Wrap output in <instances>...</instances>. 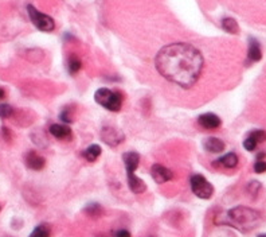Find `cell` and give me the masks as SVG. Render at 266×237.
Segmentation results:
<instances>
[{
	"label": "cell",
	"mask_w": 266,
	"mask_h": 237,
	"mask_svg": "<svg viewBox=\"0 0 266 237\" xmlns=\"http://www.w3.org/2000/svg\"><path fill=\"white\" fill-rule=\"evenodd\" d=\"M122 161H124L126 173H128V177H129V175L135 174V170L139 167L140 155L137 154L136 151H129V152H125V154L122 155Z\"/></svg>",
	"instance_id": "9"
},
{
	"label": "cell",
	"mask_w": 266,
	"mask_h": 237,
	"mask_svg": "<svg viewBox=\"0 0 266 237\" xmlns=\"http://www.w3.org/2000/svg\"><path fill=\"white\" fill-rule=\"evenodd\" d=\"M128 186H129V189L132 190L135 194H141L147 190V186H145L144 181L140 179L139 177H136L135 174L128 177Z\"/></svg>",
	"instance_id": "14"
},
{
	"label": "cell",
	"mask_w": 266,
	"mask_h": 237,
	"mask_svg": "<svg viewBox=\"0 0 266 237\" xmlns=\"http://www.w3.org/2000/svg\"><path fill=\"white\" fill-rule=\"evenodd\" d=\"M12 113H14V109H12L11 105H8V104H0V118L11 117Z\"/></svg>",
	"instance_id": "22"
},
{
	"label": "cell",
	"mask_w": 266,
	"mask_h": 237,
	"mask_svg": "<svg viewBox=\"0 0 266 237\" xmlns=\"http://www.w3.org/2000/svg\"><path fill=\"white\" fill-rule=\"evenodd\" d=\"M257 144H258V143L255 142L253 138H250V136H247V138L245 139V142H243V147H245V150L247 151H254Z\"/></svg>",
	"instance_id": "24"
},
{
	"label": "cell",
	"mask_w": 266,
	"mask_h": 237,
	"mask_svg": "<svg viewBox=\"0 0 266 237\" xmlns=\"http://www.w3.org/2000/svg\"><path fill=\"white\" fill-rule=\"evenodd\" d=\"M247 57L251 62H258L259 59L262 58V50L259 46V42L255 38L250 36L249 38V52H247Z\"/></svg>",
	"instance_id": "11"
},
{
	"label": "cell",
	"mask_w": 266,
	"mask_h": 237,
	"mask_svg": "<svg viewBox=\"0 0 266 237\" xmlns=\"http://www.w3.org/2000/svg\"><path fill=\"white\" fill-rule=\"evenodd\" d=\"M114 237H130V233L128 232V230L121 229V230H117V232H116Z\"/></svg>",
	"instance_id": "27"
},
{
	"label": "cell",
	"mask_w": 266,
	"mask_h": 237,
	"mask_svg": "<svg viewBox=\"0 0 266 237\" xmlns=\"http://www.w3.org/2000/svg\"><path fill=\"white\" fill-rule=\"evenodd\" d=\"M27 12L28 15H30V19H31V22L34 23V26H35L38 30H40V31H45V32H49V31H53L55 27V23L54 20H53V18H50L49 15H46V14H42L40 11H38L34 6H27Z\"/></svg>",
	"instance_id": "5"
},
{
	"label": "cell",
	"mask_w": 266,
	"mask_h": 237,
	"mask_svg": "<svg viewBox=\"0 0 266 237\" xmlns=\"http://www.w3.org/2000/svg\"><path fill=\"white\" fill-rule=\"evenodd\" d=\"M250 138H253L257 143H263L266 140V132L263 130H254L249 134Z\"/></svg>",
	"instance_id": "21"
},
{
	"label": "cell",
	"mask_w": 266,
	"mask_h": 237,
	"mask_svg": "<svg viewBox=\"0 0 266 237\" xmlns=\"http://www.w3.org/2000/svg\"><path fill=\"white\" fill-rule=\"evenodd\" d=\"M49 131H50V134L57 139L71 138V130L67 126H63V124H53Z\"/></svg>",
	"instance_id": "12"
},
{
	"label": "cell",
	"mask_w": 266,
	"mask_h": 237,
	"mask_svg": "<svg viewBox=\"0 0 266 237\" xmlns=\"http://www.w3.org/2000/svg\"><path fill=\"white\" fill-rule=\"evenodd\" d=\"M157 71L179 87L191 88L203 69L202 53L192 45L176 42L164 46L155 59Z\"/></svg>",
	"instance_id": "1"
},
{
	"label": "cell",
	"mask_w": 266,
	"mask_h": 237,
	"mask_svg": "<svg viewBox=\"0 0 266 237\" xmlns=\"http://www.w3.org/2000/svg\"><path fill=\"white\" fill-rule=\"evenodd\" d=\"M101 147L98 146V144H92V146H89L86 150H85L83 156H85L86 161H89V162H94V161L101 155Z\"/></svg>",
	"instance_id": "16"
},
{
	"label": "cell",
	"mask_w": 266,
	"mask_h": 237,
	"mask_svg": "<svg viewBox=\"0 0 266 237\" xmlns=\"http://www.w3.org/2000/svg\"><path fill=\"white\" fill-rule=\"evenodd\" d=\"M45 161L43 156H40L39 154H36L35 151H28L27 155H26V166L28 169H31L34 171H39L45 167Z\"/></svg>",
	"instance_id": "10"
},
{
	"label": "cell",
	"mask_w": 266,
	"mask_h": 237,
	"mask_svg": "<svg viewBox=\"0 0 266 237\" xmlns=\"http://www.w3.org/2000/svg\"><path fill=\"white\" fill-rule=\"evenodd\" d=\"M85 213L90 217L97 218L102 214V208L100 206V204H89V205L85 208Z\"/></svg>",
	"instance_id": "20"
},
{
	"label": "cell",
	"mask_w": 266,
	"mask_h": 237,
	"mask_svg": "<svg viewBox=\"0 0 266 237\" xmlns=\"http://www.w3.org/2000/svg\"><path fill=\"white\" fill-rule=\"evenodd\" d=\"M4 96H6V93H4V91L0 88V100L4 99Z\"/></svg>",
	"instance_id": "28"
},
{
	"label": "cell",
	"mask_w": 266,
	"mask_h": 237,
	"mask_svg": "<svg viewBox=\"0 0 266 237\" xmlns=\"http://www.w3.org/2000/svg\"><path fill=\"white\" fill-rule=\"evenodd\" d=\"M151 174H152L153 181L159 183V185L171 181L173 177L172 171L168 170L167 167L161 166V165H153L152 169H151Z\"/></svg>",
	"instance_id": "7"
},
{
	"label": "cell",
	"mask_w": 266,
	"mask_h": 237,
	"mask_svg": "<svg viewBox=\"0 0 266 237\" xmlns=\"http://www.w3.org/2000/svg\"><path fill=\"white\" fill-rule=\"evenodd\" d=\"M59 117H61V120L65 123H71L73 122V118H71V115L69 113V109H65V111L59 115Z\"/></svg>",
	"instance_id": "26"
},
{
	"label": "cell",
	"mask_w": 266,
	"mask_h": 237,
	"mask_svg": "<svg viewBox=\"0 0 266 237\" xmlns=\"http://www.w3.org/2000/svg\"><path fill=\"white\" fill-rule=\"evenodd\" d=\"M50 226L47 224H40V225L35 226V229L32 230L28 237H50Z\"/></svg>",
	"instance_id": "18"
},
{
	"label": "cell",
	"mask_w": 266,
	"mask_h": 237,
	"mask_svg": "<svg viewBox=\"0 0 266 237\" xmlns=\"http://www.w3.org/2000/svg\"><path fill=\"white\" fill-rule=\"evenodd\" d=\"M262 221V214L259 213L258 210L250 209L246 206H237L227 212L222 224H227L242 233H247L261 225Z\"/></svg>",
	"instance_id": "2"
},
{
	"label": "cell",
	"mask_w": 266,
	"mask_h": 237,
	"mask_svg": "<svg viewBox=\"0 0 266 237\" xmlns=\"http://www.w3.org/2000/svg\"><path fill=\"white\" fill-rule=\"evenodd\" d=\"M222 27L225 31L230 32V34H238L239 31L238 23L233 18H225L222 20Z\"/></svg>",
	"instance_id": "17"
},
{
	"label": "cell",
	"mask_w": 266,
	"mask_h": 237,
	"mask_svg": "<svg viewBox=\"0 0 266 237\" xmlns=\"http://www.w3.org/2000/svg\"><path fill=\"white\" fill-rule=\"evenodd\" d=\"M254 171L257 174H263V173H266L265 159H257V162L254 163Z\"/></svg>",
	"instance_id": "23"
},
{
	"label": "cell",
	"mask_w": 266,
	"mask_h": 237,
	"mask_svg": "<svg viewBox=\"0 0 266 237\" xmlns=\"http://www.w3.org/2000/svg\"><path fill=\"white\" fill-rule=\"evenodd\" d=\"M204 148L208 152H212V154H219L225 150V143L218 138H208L204 142Z\"/></svg>",
	"instance_id": "13"
},
{
	"label": "cell",
	"mask_w": 266,
	"mask_h": 237,
	"mask_svg": "<svg viewBox=\"0 0 266 237\" xmlns=\"http://www.w3.org/2000/svg\"><path fill=\"white\" fill-rule=\"evenodd\" d=\"M198 123L206 130H216L222 124L219 116H216L215 113H210V112L200 115L199 118H198Z\"/></svg>",
	"instance_id": "8"
},
{
	"label": "cell",
	"mask_w": 266,
	"mask_h": 237,
	"mask_svg": "<svg viewBox=\"0 0 266 237\" xmlns=\"http://www.w3.org/2000/svg\"><path fill=\"white\" fill-rule=\"evenodd\" d=\"M190 186H191L192 193L195 194L196 197L202 198V200H208L214 194V187L203 175H192L191 179H190Z\"/></svg>",
	"instance_id": "4"
},
{
	"label": "cell",
	"mask_w": 266,
	"mask_h": 237,
	"mask_svg": "<svg viewBox=\"0 0 266 237\" xmlns=\"http://www.w3.org/2000/svg\"><path fill=\"white\" fill-rule=\"evenodd\" d=\"M218 162H219L223 167H226V169H234V167H237V165H238V156H237L234 152H229V154L223 155Z\"/></svg>",
	"instance_id": "15"
},
{
	"label": "cell",
	"mask_w": 266,
	"mask_h": 237,
	"mask_svg": "<svg viewBox=\"0 0 266 237\" xmlns=\"http://www.w3.org/2000/svg\"><path fill=\"white\" fill-rule=\"evenodd\" d=\"M94 100L108 111L118 112L122 107V96L118 92H113L106 88L98 89L94 95Z\"/></svg>",
	"instance_id": "3"
},
{
	"label": "cell",
	"mask_w": 266,
	"mask_h": 237,
	"mask_svg": "<svg viewBox=\"0 0 266 237\" xmlns=\"http://www.w3.org/2000/svg\"><path fill=\"white\" fill-rule=\"evenodd\" d=\"M101 138L108 146L116 147L118 146L120 143H122V140H124L125 136H124V134H122L121 131H118L117 128H113V127H105V128H102Z\"/></svg>",
	"instance_id": "6"
},
{
	"label": "cell",
	"mask_w": 266,
	"mask_h": 237,
	"mask_svg": "<svg viewBox=\"0 0 266 237\" xmlns=\"http://www.w3.org/2000/svg\"><path fill=\"white\" fill-rule=\"evenodd\" d=\"M258 237H266V233H263V234H259Z\"/></svg>",
	"instance_id": "29"
},
{
	"label": "cell",
	"mask_w": 266,
	"mask_h": 237,
	"mask_svg": "<svg viewBox=\"0 0 266 237\" xmlns=\"http://www.w3.org/2000/svg\"><path fill=\"white\" fill-rule=\"evenodd\" d=\"M81 67H82L81 59L78 57L71 56L70 59H69V71H70V74H77L81 70Z\"/></svg>",
	"instance_id": "19"
},
{
	"label": "cell",
	"mask_w": 266,
	"mask_h": 237,
	"mask_svg": "<svg viewBox=\"0 0 266 237\" xmlns=\"http://www.w3.org/2000/svg\"><path fill=\"white\" fill-rule=\"evenodd\" d=\"M247 189H249V191H250L251 194H257L258 193V190L261 189V183H259V182H257V181L250 182V185H249V187H247Z\"/></svg>",
	"instance_id": "25"
}]
</instances>
